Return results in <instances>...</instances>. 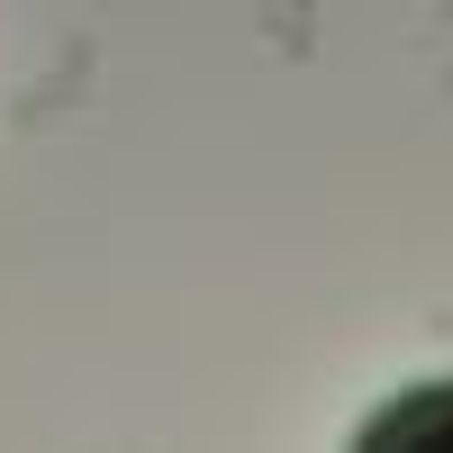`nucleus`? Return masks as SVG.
<instances>
[{
    "label": "nucleus",
    "mask_w": 453,
    "mask_h": 453,
    "mask_svg": "<svg viewBox=\"0 0 453 453\" xmlns=\"http://www.w3.org/2000/svg\"><path fill=\"white\" fill-rule=\"evenodd\" d=\"M354 453H453V381H426V390H399L381 418L363 426Z\"/></svg>",
    "instance_id": "obj_1"
}]
</instances>
